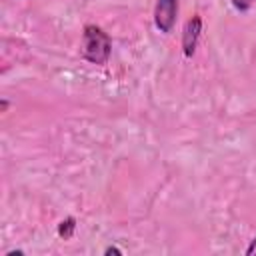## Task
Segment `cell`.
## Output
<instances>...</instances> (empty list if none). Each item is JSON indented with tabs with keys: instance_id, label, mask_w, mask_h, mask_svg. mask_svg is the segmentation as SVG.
I'll return each mask as SVG.
<instances>
[{
	"instance_id": "6",
	"label": "cell",
	"mask_w": 256,
	"mask_h": 256,
	"mask_svg": "<svg viewBox=\"0 0 256 256\" xmlns=\"http://www.w3.org/2000/svg\"><path fill=\"white\" fill-rule=\"evenodd\" d=\"M104 254H106V256H110V254H116V256H120V254H122V250H120V248H116V246H108V248L104 250Z\"/></svg>"
},
{
	"instance_id": "2",
	"label": "cell",
	"mask_w": 256,
	"mask_h": 256,
	"mask_svg": "<svg viewBox=\"0 0 256 256\" xmlns=\"http://www.w3.org/2000/svg\"><path fill=\"white\" fill-rule=\"evenodd\" d=\"M178 16V0H156L154 6V24L162 34L172 32Z\"/></svg>"
},
{
	"instance_id": "1",
	"label": "cell",
	"mask_w": 256,
	"mask_h": 256,
	"mask_svg": "<svg viewBox=\"0 0 256 256\" xmlns=\"http://www.w3.org/2000/svg\"><path fill=\"white\" fill-rule=\"evenodd\" d=\"M112 54V38L96 24H86L82 32V56L90 64L104 66Z\"/></svg>"
},
{
	"instance_id": "3",
	"label": "cell",
	"mask_w": 256,
	"mask_h": 256,
	"mask_svg": "<svg viewBox=\"0 0 256 256\" xmlns=\"http://www.w3.org/2000/svg\"><path fill=\"white\" fill-rule=\"evenodd\" d=\"M200 34H202V18L196 14L184 24V30H182V52H184L186 58L194 56Z\"/></svg>"
},
{
	"instance_id": "8",
	"label": "cell",
	"mask_w": 256,
	"mask_h": 256,
	"mask_svg": "<svg viewBox=\"0 0 256 256\" xmlns=\"http://www.w3.org/2000/svg\"><path fill=\"white\" fill-rule=\"evenodd\" d=\"M6 256H22V250H10L6 252Z\"/></svg>"
},
{
	"instance_id": "4",
	"label": "cell",
	"mask_w": 256,
	"mask_h": 256,
	"mask_svg": "<svg viewBox=\"0 0 256 256\" xmlns=\"http://www.w3.org/2000/svg\"><path fill=\"white\" fill-rule=\"evenodd\" d=\"M74 230H76V218H74V216H68V218H64V220L58 224V236L64 238V240L72 238V236H74Z\"/></svg>"
},
{
	"instance_id": "5",
	"label": "cell",
	"mask_w": 256,
	"mask_h": 256,
	"mask_svg": "<svg viewBox=\"0 0 256 256\" xmlns=\"http://www.w3.org/2000/svg\"><path fill=\"white\" fill-rule=\"evenodd\" d=\"M230 2H232V6H234L238 12H248V10L254 6L256 0H230Z\"/></svg>"
},
{
	"instance_id": "7",
	"label": "cell",
	"mask_w": 256,
	"mask_h": 256,
	"mask_svg": "<svg viewBox=\"0 0 256 256\" xmlns=\"http://www.w3.org/2000/svg\"><path fill=\"white\" fill-rule=\"evenodd\" d=\"M244 254H246V256H254V254H256V238L250 242V246L246 248V252H244Z\"/></svg>"
}]
</instances>
